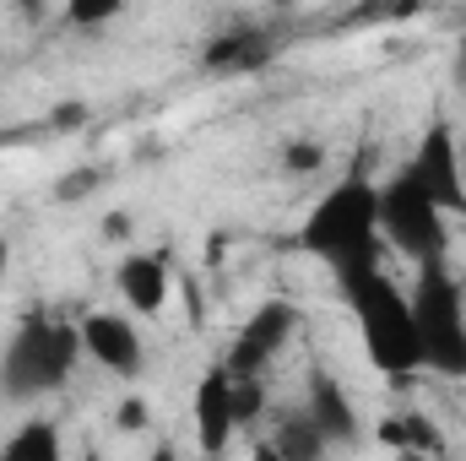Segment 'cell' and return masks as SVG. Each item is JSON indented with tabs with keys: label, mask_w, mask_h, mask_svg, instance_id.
Instances as JSON below:
<instances>
[{
	"label": "cell",
	"mask_w": 466,
	"mask_h": 461,
	"mask_svg": "<svg viewBox=\"0 0 466 461\" xmlns=\"http://www.w3.org/2000/svg\"><path fill=\"white\" fill-rule=\"evenodd\" d=\"M337 288H342L352 321H358V332H363L369 364H374L390 385H407V380L423 369V347H418V321H412L407 288H401L380 261H369V266H358V271H342Z\"/></svg>",
	"instance_id": "6da1fadb"
},
{
	"label": "cell",
	"mask_w": 466,
	"mask_h": 461,
	"mask_svg": "<svg viewBox=\"0 0 466 461\" xmlns=\"http://www.w3.org/2000/svg\"><path fill=\"white\" fill-rule=\"evenodd\" d=\"M299 244L309 255H320L331 266V277L380 261V250H385V239H380V185H369L363 174H348L342 185H331L309 207Z\"/></svg>",
	"instance_id": "7a4b0ae2"
},
{
	"label": "cell",
	"mask_w": 466,
	"mask_h": 461,
	"mask_svg": "<svg viewBox=\"0 0 466 461\" xmlns=\"http://www.w3.org/2000/svg\"><path fill=\"white\" fill-rule=\"evenodd\" d=\"M76 358H82V326H71L49 310H27L16 321L5 353H0V396L5 402H38L71 380Z\"/></svg>",
	"instance_id": "3957f363"
},
{
	"label": "cell",
	"mask_w": 466,
	"mask_h": 461,
	"mask_svg": "<svg viewBox=\"0 0 466 461\" xmlns=\"http://www.w3.org/2000/svg\"><path fill=\"white\" fill-rule=\"evenodd\" d=\"M407 299H412V321H418L423 369L466 380V288H461V277L451 271V261L418 266Z\"/></svg>",
	"instance_id": "277c9868"
},
{
	"label": "cell",
	"mask_w": 466,
	"mask_h": 461,
	"mask_svg": "<svg viewBox=\"0 0 466 461\" xmlns=\"http://www.w3.org/2000/svg\"><path fill=\"white\" fill-rule=\"evenodd\" d=\"M380 239L407 255L412 266L429 261H451V218L440 212V201L412 179V169H396L380 185Z\"/></svg>",
	"instance_id": "5b68a950"
},
{
	"label": "cell",
	"mask_w": 466,
	"mask_h": 461,
	"mask_svg": "<svg viewBox=\"0 0 466 461\" xmlns=\"http://www.w3.org/2000/svg\"><path fill=\"white\" fill-rule=\"evenodd\" d=\"M407 169L440 201L445 218H466V158H461V141H456L451 119H429V130L418 136Z\"/></svg>",
	"instance_id": "8992f818"
},
{
	"label": "cell",
	"mask_w": 466,
	"mask_h": 461,
	"mask_svg": "<svg viewBox=\"0 0 466 461\" xmlns=\"http://www.w3.org/2000/svg\"><path fill=\"white\" fill-rule=\"evenodd\" d=\"M190 418H196V446H201L207 456H223L233 446V435L244 429V418H238V385H233L228 364H212V369L196 380Z\"/></svg>",
	"instance_id": "52a82bcc"
},
{
	"label": "cell",
	"mask_w": 466,
	"mask_h": 461,
	"mask_svg": "<svg viewBox=\"0 0 466 461\" xmlns=\"http://www.w3.org/2000/svg\"><path fill=\"white\" fill-rule=\"evenodd\" d=\"M293 332H299V310H293L288 299H266V304L238 326V337H233L223 364H228L233 374H266V364L293 343Z\"/></svg>",
	"instance_id": "ba28073f"
},
{
	"label": "cell",
	"mask_w": 466,
	"mask_h": 461,
	"mask_svg": "<svg viewBox=\"0 0 466 461\" xmlns=\"http://www.w3.org/2000/svg\"><path fill=\"white\" fill-rule=\"evenodd\" d=\"M76 326H82V358H93L98 369L125 374V380L141 369L147 343H141V332H136L130 315H119V310H93V315H82Z\"/></svg>",
	"instance_id": "9c48e42d"
},
{
	"label": "cell",
	"mask_w": 466,
	"mask_h": 461,
	"mask_svg": "<svg viewBox=\"0 0 466 461\" xmlns=\"http://www.w3.org/2000/svg\"><path fill=\"white\" fill-rule=\"evenodd\" d=\"M304 413L315 418V429L326 435V446L331 451H348L358 446V435H363V424H358V407H352V396L342 391V380L331 374V369H315L309 374V385H304Z\"/></svg>",
	"instance_id": "30bf717a"
},
{
	"label": "cell",
	"mask_w": 466,
	"mask_h": 461,
	"mask_svg": "<svg viewBox=\"0 0 466 461\" xmlns=\"http://www.w3.org/2000/svg\"><path fill=\"white\" fill-rule=\"evenodd\" d=\"M115 288H119V299H125L130 315H163L168 288H174L168 261L152 255V250H130V255L115 266Z\"/></svg>",
	"instance_id": "8fae6325"
},
{
	"label": "cell",
	"mask_w": 466,
	"mask_h": 461,
	"mask_svg": "<svg viewBox=\"0 0 466 461\" xmlns=\"http://www.w3.org/2000/svg\"><path fill=\"white\" fill-rule=\"evenodd\" d=\"M271 55H277V38H271L266 27H223V33L207 44L201 66H207L212 77H249V71H266Z\"/></svg>",
	"instance_id": "7c38bea8"
},
{
	"label": "cell",
	"mask_w": 466,
	"mask_h": 461,
	"mask_svg": "<svg viewBox=\"0 0 466 461\" xmlns=\"http://www.w3.org/2000/svg\"><path fill=\"white\" fill-rule=\"evenodd\" d=\"M374 440H380L385 451H407V456H445V435H440L434 418L418 413V407L380 418V424H374Z\"/></svg>",
	"instance_id": "4fadbf2b"
},
{
	"label": "cell",
	"mask_w": 466,
	"mask_h": 461,
	"mask_svg": "<svg viewBox=\"0 0 466 461\" xmlns=\"http://www.w3.org/2000/svg\"><path fill=\"white\" fill-rule=\"evenodd\" d=\"M0 456L5 461H60V424L55 418H27L22 429H11Z\"/></svg>",
	"instance_id": "5bb4252c"
},
{
	"label": "cell",
	"mask_w": 466,
	"mask_h": 461,
	"mask_svg": "<svg viewBox=\"0 0 466 461\" xmlns=\"http://www.w3.org/2000/svg\"><path fill=\"white\" fill-rule=\"evenodd\" d=\"M271 451L288 456V461H309V456H326L331 446H326V435L315 429L309 413H288V418L277 424V435H271Z\"/></svg>",
	"instance_id": "9a60e30c"
},
{
	"label": "cell",
	"mask_w": 466,
	"mask_h": 461,
	"mask_svg": "<svg viewBox=\"0 0 466 461\" xmlns=\"http://www.w3.org/2000/svg\"><path fill=\"white\" fill-rule=\"evenodd\" d=\"M320 169H326V141L299 136V141H288V147H282V174L304 179V174H320Z\"/></svg>",
	"instance_id": "2e32d148"
},
{
	"label": "cell",
	"mask_w": 466,
	"mask_h": 461,
	"mask_svg": "<svg viewBox=\"0 0 466 461\" xmlns=\"http://www.w3.org/2000/svg\"><path fill=\"white\" fill-rule=\"evenodd\" d=\"M93 190H104V169H66L55 179V201L60 207H82Z\"/></svg>",
	"instance_id": "e0dca14e"
},
{
	"label": "cell",
	"mask_w": 466,
	"mask_h": 461,
	"mask_svg": "<svg viewBox=\"0 0 466 461\" xmlns=\"http://www.w3.org/2000/svg\"><path fill=\"white\" fill-rule=\"evenodd\" d=\"M125 11V0H66V22L71 27H104Z\"/></svg>",
	"instance_id": "ac0fdd59"
},
{
	"label": "cell",
	"mask_w": 466,
	"mask_h": 461,
	"mask_svg": "<svg viewBox=\"0 0 466 461\" xmlns=\"http://www.w3.org/2000/svg\"><path fill=\"white\" fill-rule=\"evenodd\" d=\"M147 418H152V407H147V402H141V396H130V402H119V429H125V435H136V429H147Z\"/></svg>",
	"instance_id": "d6986e66"
},
{
	"label": "cell",
	"mask_w": 466,
	"mask_h": 461,
	"mask_svg": "<svg viewBox=\"0 0 466 461\" xmlns=\"http://www.w3.org/2000/svg\"><path fill=\"white\" fill-rule=\"evenodd\" d=\"M82 115H87L82 104H60V109H55V130H76V125H82Z\"/></svg>",
	"instance_id": "ffe728a7"
},
{
	"label": "cell",
	"mask_w": 466,
	"mask_h": 461,
	"mask_svg": "<svg viewBox=\"0 0 466 461\" xmlns=\"http://www.w3.org/2000/svg\"><path fill=\"white\" fill-rule=\"evenodd\" d=\"M104 233H109V239H125V233H130V218H125V212H109V218H104Z\"/></svg>",
	"instance_id": "44dd1931"
},
{
	"label": "cell",
	"mask_w": 466,
	"mask_h": 461,
	"mask_svg": "<svg viewBox=\"0 0 466 461\" xmlns=\"http://www.w3.org/2000/svg\"><path fill=\"white\" fill-rule=\"evenodd\" d=\"M456 82L466 87V33H461V44H456Z\"/></svg>",
	"instance_id": "7402d4cb"
},
{
	"label": "cell",
	"mask_w": 466,
	"mask_h": 461,
	"mask_svg": "<svg viewBox=\"0 0 466 461\" xmlns=\"http://www.w3.org/2000/svg\"><path fill=\"white\" fill-rule=\"evenodd\" d=\"M5 266H11V244H5V233H0V282H5Z\"/></svg>",
	"instance_id": "603a6c76"
},
{
	"label": "cell",
	"mask_w": 466,
	"mask_h": 461,
	"mask_svg": "<svg viewBox=\"0 0 466 461\" xmlns=\"http://www.w3.org/2000/svg\"><path fill=\"white\" fill-rule=\"evenodd\" d=\"M16 5H22V11H33V16H38V11H44V5H49V0H16Z\"/></svg>",
	"instance_id": "cb8c5ba5"
},
{
	"label": "cell",
	"mask_w": 466,
	"mask_h": 461,
	"mask_svg": "<svg viewBox=\"0 0 466 461\" xmlns=\"http://www.w3.org/2000/svg\"><path fill=\"white\" fill-rule=\"evenodd\" d=\"M456 277H461V288H466V266H461V271H456Z\"/></svg>",
	"instance_id": "d4e9b609"
},
{
	"label": "cell",
	"mask_w": 466,
	"mask_h": 461,
	"mask_svg": "<svg viewBox=\"0 0 466 461\" xmlns=\"http://www.w3.org/2000/svg\"><path fill=\"white\" fill-rule=\"evenodd\" d=\"M271 5H293V0H271Z\"/></svg>",
	"instance_id": "484cf974"
}]
</instances>
